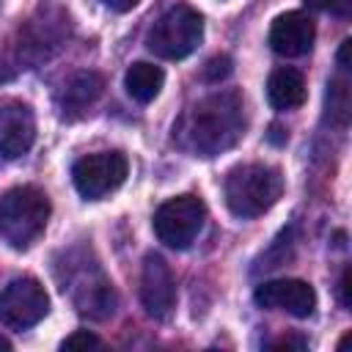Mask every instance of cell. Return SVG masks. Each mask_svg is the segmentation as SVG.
Wrapping results in <instances>:
<instances>
[{
    "instance_id": "8fae6325",
    "label": "cell",
    "mask_w": 352,
    "mask_h": 352,
    "mask_svg": "<svg viewBox=\"0 0 352 352\" xmlns=\"http://www.w3.org/2000/svg\"><path fill=\"white\" fill-rule=\"evenodd\" d=\"M36 140V118L33 110L19 99L0 102V154L6 160H16L30 151Z\"/></svg>"
},
{
    "instance_id": "d4e9b609",
    "label": "cell",
    "mask_w": 352,
    "mask_h": 352,
    "mask_svg": "<svg viewBox=\"0 0 352 352\" xmlns=\"http://www.w3.org/2000/svg\"><path fill=\"white\" fill-rule=\"evenodd\" d=\"M0 349H11V344H8L6 338H0Z\"/></svg>"
},
{
    "instance_id": "7a4b0ae2",
    "label": "cell",
    "mask_w": 352,
    "mask_h": 352,
    "mask_svg": "<svg viewBox=\"0 0 352 352\" xmlns=\"http://www.w3.org/2000/svg\"><path fill=\"white\" fill-rule=\"evenodd\" d=\"M50 198L33 184L11 187L0 198V236L14 250H28L38 242L50 220Z\"/></svg>"
},
{
    "instance_id": "2e32d148",
    "label": "cell",
    "mask_w": 352,
    "mask_h": 352,
    "mask_svg": "<svg viewBox=\"0 0 352 352\" xmlns=\"http://www.w3.org/2000/svg\"><path fill=\"white\" fill-rule=\"evenodd\" d=\"M327 118L341 126L349 121V82L346 80L327 82Z\"/></svg>"
},
{
    "instance_id": "7c38bea8",
    "label": "cell",
    "mask_w": 352,
    "mask_h": 352,
    "mask_svg": "<svg viewBox=\"0 0 352 352\" xmlns=\"http://www.w3.org/2000/svg\"><path fill=\"white\" fill-rule=\"evenodd\" d=\"M314 36L316 28L311 16H305L302 11H286L275 16L270 28V47L283 58H300L314 47Z\"/></svg>"
},
{
    "instance_id": "603a6c76",
    "label": "cell",
    "mask_w": 352,
    "mask_h": 352,
    "mask_svg": "<svg viewBox=\"0 0 352 352\" xmlns=\"http://www.w3.org/2000/svg\"><path fill=\"white\" fill-rule=\"evenodd\" d=\"M107 8H113V11H132L140 0H102Z\"/></svg>"
},
{
    "instance_id": "277c9868",
    "label": "cell",
    "mask_w": 352,
    "mask_h": 352,
    "mask_svg": "<svg viewBox=\"0 0 352 352\" xmlns=\"http://www.w3.org/2000/svg\"><path fill=\"white\" fill-rule=\"evenodd\" d=\"M204 38V19L190 6H176L165 11L146 36V47L165 60L187 58Z\"/></svg>"
},
{
    "instance_id": "cb8c5ba5",
    "label": "cell",
    "mask_w": 352,
    "mask_h": 352,
    "mask_svg": "<svg viewBox=\"0 0 352 352\" xmlns=\"http://www.w3.org/2000/svg\"><path fill=\"white\" fill-rule=\"evenodd\" d=\"M349 338H352V333H346V336H344V338H341V341H338V349H344V346H346V344H349Z\"/></svg>"
},
{
    "instance_id": "44dd1931",
    "label": "cell",
    "mask_w": 352,
    "mask_h": 352,
    "mask_svg": "<svg viewBox=\"0 0 352 352\" xmlns=\"http://www.w3.org/2000/svg\"><path fill=\"white\" fill-rule=\"evenodd\" d=\"M305 346H308V341L302 336H283L270 344V349H305Z\"/></svg>"
},
{
    "instance_id": "d6986e66",
    "label": "cell",
    "mask_w": 352,
    "mask_h": 352,
    "mask_svg": "<svg viewBox=\"0 0 352 352\" xmlns=\"http://www.w3.org/2000/svg\"><path fill=\"white\" fill-rule=\"evenodd\" d=\"M311 8L333 14V16H349L352 14V0H305Z\"/></svg>"
},
{
    "instance_id": "ac0fdd59",
    "label": "cell",
    "mask_w": 352,
    "mask_h": 352,
    "mask_svg": "<svg viewBox=\"0 0 352 352\" xmlns=\"http://www.w3.org/2000/svg\"><path fill=\"white\" fill-rule=\"evenodd\" d=\"M228 72H231V58H228V55H214V58H209L206 66H204V77H206L209 82H220Z\"/></svg>"
},
{
    "instance_id": "4fadbf2b",
    "label": "cell",
    "mask_w": 352,
    "mask_h": 352,
    "mask_svg": "<svg viewBox=\"0 0 352 352\" xmlns=\"http://www.w3.org/2000/svg\"><path fill=\"white\" fill-rule=\"evenodd\" d=\"M267 99L275 110H294L305 102V77L297 69H275L267 82Z\"/></svg>"
},
{
    "instance_id": "9c48e42d",
    "label": "cell",
    "mask_w": 352,
    "mask_h": 352,
    "mask_svg": "<svg viewBox=\"0 0 352 352\" xmlns=\"http://www.w3.org/2000/svg\"><path fill=\"white\" fill-rule=\"evenodd\" d=\"M140 300L148 316L165 319L176 305V280L162 256L148 253L140 270Z\"/></svg>"
},
{
    "instance_id": "8992f818",
    "label": "cell",
    "mask_w": 352,
    "mask_h": 352,
    "mask_svg": "<svg viewBox=\"0 0 352 352\" xmlns=\"http://www.w3.org/2000/svg\"><path fill=\"white\" fill-rule=\"evenodd\" d=\"M126 170H129V165L121 151H96V154H88L74 162L72 179L82 198L99 201L124 184Z\"/></svg>"
},
{
    "instance_id": "5b68a950",
    "label": "cell",
    "mask_w": 352,
    "mask_h": 352,
    "mask_svg": "<svg viewBox=\"0 0 352 352\" xmlns=\"http://www.w3.org/2000/svg\"><path fill=\"white\" fill-rule=\"evenodd\" d=\"M206 220V206L198 195H176L160 204L154 212V234L162 245L173 250H184L195 242Z\"/></svg>"
},
{
    "instance_id": "7402d4cb",
    "label": "cell",
    "mask_w": 352,
    "mask_h": 352,
    "mask_svg": "<svg viewBox=\"0 0 352 352\" xmlns=\"http://www.w3.org/2000/svg\"><path fill=\"white\" fill-rule=\"evenodd\" d=\"M349 52H352V41L346 38V41H341V50H338V69H341V72H349V69H352Z\"/></svg>"
},
{
    "instance_id": "ba28073f",
    "label": "cell",
    "mask_w": 352,
    "mask_h": 352,
    "mask_svg": "<svg viewBox=\"0 0 352 352\" xmlns=\"http://www.w3.org/2000/svg\"><path fill=\"white\" fill-rule=\"evenodd\" d=\"M253 300L270 311H286L297 319H308L316 308V292L300 278H278L256 286Z\"/></svg>"
},
{
    "instance_id": "e0dca14e",
    "label": "cell",
    "mask_w": 352,
    "mask_h": 352,
    "mask_svg": "<svg viewBox=\"0 0 352 352\" xmlns=\"http://www.w3.org/2000/svg\"><path fill=\"white\" fill-rule=\"evenodd\" d=\"M88 346H104V341L99 338V336H94L91 330H74L72 336H66L63 338V344H60V349H88Z\"/></svg>"
},
{
    "instance_id": "9a60e30c",
    "label": "cell",
    "mask_w": 352,
    "mask_h": 352,
    "mask_svg": "<svg viewBox=\"0 0 352 352\" xmlns=\"http://www.w3.org/2000/svg\"><path fill=\"white\" fill-rule=\"evenodd\" d=\"M162 82H165V72L154 63H146V60H138L126 69V77H124V85L129 91V96L140 104H148L157 99V94L162 91Z\"/></svg>"
},
{
    "instance_id": "ffe728a7",
    "label": "cell",
    "mask_w": 352,
    "mask_h": 352,
    "mask_svg": "<svg viewBox=\"0 0 352 352\" xmlns=\"http://www.w3.org/2000/svg\"><path fill=\"white\" fill-rule=\"evenodd\" d=\"M338 300H341L344 308L352 305V270H349V267H344V272H341V280H338Z\"/></svg>"
},
{
    "instance_id": "52a82bcc",
    "label": "cell",
    "mask_w": 352,
    "mask_h": 352,
    "mask_svg": "<svg viewBox=\"0 0 352 352\" xmlns=\"http://www.w3.org/2000/svg\"><path fill=\"white\" fill-rule=\"evenodd\" d=\"M50 311V297L36 278H14L0 292V322L8 330H28Z\"/></svg>"
},
{
    "instance_id": "6da1fadb",
    "label": "cell",
    "mask_w": 352,
    "mask_h": 352,
    "mask_svg": "<svg viewBox=\"0 0 352 352\" xmlns=\"http://www.w3.org/2000/svg\"><path fill=\"white\" fill-rule=\"evenodd\" d=\"M245 129L242 94L234 88L214 91L198 99L173 124V140L198 157H214L236 146Z\"/></svg>"
},
{
    "instance_id": "3957f363",
    "label": "cell",
    "mask_w": 352,
    "mask_h": 352,
    "mask_svg": "<svg viewBox=\"0 0 352 352\" xmlns=\"http://www.w3.org/2000/svg\"><path fill=\"white\" fill-rule=\"evenodd\" d=\"M226 204L236 217H258L278 204L283 195V176L275 165L248 162L228 170L226 184Z\"/></svg>"
},
{
    "instance_id": "30bf717a",
    "label": "cell",
    "mask_w": 352,
    "mask_h": 352,
    "mask_svg": "<svg viewBox=\"0 0 352 352\" xmlns=\"http://www.w3.org/2000/svg\"><path fill=\"white\" fill-rule=\"evenodd\" d=\"M69 289L74 308L82 316L91 319H107L116 311V292L113 283L94 267V270H82L80 275L69 278V286L63 283V292Z\"/></svg>"
},
{
    "instance_id": "5bb4252c",
    "label": "cell",
    "mask_w": 352,
    "mask_h": 352,
    "mask_svg": "<svg viewBox=\"0 0 352 352\" xmlns=\"http://www.w3.org/2000/svg\"><path fill=\"white\" fill-rule=\"evenodd\" d=\"M104 91V77L99 72H77L63 91V116L88 110Z\"/></svg>"
}]
</instances>
